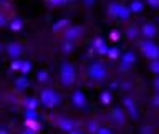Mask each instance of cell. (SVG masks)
<instances>
[{
  "instance_id": "obj_1",
  "label": "cell",
  "mask_w": 159,
  "mask_h": 134,
  "mask_svg": "<svg viewBox=\"0 0 159 134\" xmlns=\"http://www.w3.org/2000/svg\"><path fill=\"white\" fill-rule=\"evenodd\" d=\"M42 101L45 106H48V108H52V106H57V103H58V98H57V94H55L52 89H45L43 94H42Z\"/></svg>"
},
{
  "instance_id": "obj_2",
  "label": "cell",
  "mask_w": 159,
  "mask_h": 134,
  "mask_svg": "<svg viewBox=\"0 0 159 134\" xmlns=\"http://www.w3.org/2000/svg\"><path fill=\"white\" fill-rule=\"evenodd\" d=\"M58 127L60 129H63V131H73L75 129V123L73 121H70V119H61V121L58 123Z\"/></svg>"
},
{
  "instance_id": "obj_3",
  "label": "cell",
  "mask_w": 159,
  "mask_h": 134,
  "mask_svg": "<svg viewBox=\"0 0 159 134\" xmlns=\"http://www.w3.org/2000/svg\"><path fill=\"white\" fill-rule=\"evenodd\" d=\"M144 53L148 55L149 58H156L157 55H159V50L154 47V45H151V43H148L146 47H144Z\"/></svg>"
},
{
  "instance_id": "obj_4",
  "label": "cell",
  "mask_w": 159,
  "mask_h": 134,
  "mask_svg": "<svg viewBox=\"0 0 159 134\" xmlns=\"http://www.w3.org/2000/svg\"><path fill=\"white\" fill-rule=\"evenodd\" d=\"M63 81H65V84H71V81H73V71L70 66L63 68Z\"/></svg>"
},
{
  "instance_id": "obj_5",
  "label": "cell",
  "mask_w": 159,
  "mask_h": 134,
  "mask_svg": "<svg viewBox=\"0 0 159 134\" xmlns=\"http://www.w3.org/2000/svg\"><path fill=\"white\" fill-rule=\"evenodd\" d=\"M91 74L94 78H101L103 76V68L98 66V65H96V66H91Z\"/></svg>"
},
{
  "instance_id": "obj_6",
  "label": "cell",
  "mask_w": 159,
  "mask_h": 134,
  "mask_svg": "<svg viewBox=\"0 0 159 134\" xmlns=\"http://www.w3.org/2000/svg\"><path fill=\"white\" fill-rule=\"evenodd\" d=\"M75 103H76V106H84V96L81 93L75 94Z\"/></svg>"
},
{
  "instance_id": "obj_7",
  "label": "cell",
  "mask_w": 159,
  "mask_h": 134,
  "mask_svg": "<svg viewBox=\"0 0 159 134\" xmlns=\"http://www.w3.org/2000/svg\"><path fill=\"white\" fill-rule=\"evenodd\" d=\"M96 134H113L109 129H106V127H99L98 131H96Z\"/></svg>"
},
{
  "instance_id": "obj_8",
  "label": "cell",
  "mask_w": 159,
  "mask_h": 134,
  "mask_svg": "<svg viewBox=\"0 0 159 134\" xmlns=\"http://www.w3.org/2000/svg\"><path fill=\"white\" fill-rule=\"evenodd\" d=\"M70 134H83L80 129H73V131H70Z\"/></svg>"
},
{
  "instance_id": "obj_9",
  "label": "cell",
  "mask_w": 159,
  "mask_h": 134,
  "mask_svg": "<svg viewBox=\"0 0 159 134\" xmlns=\"http://www.w3.org/2000/svg\"><path fill=\"white\" fill-rule=\"evenodd\" d=\"M152 69H154V71H159V63H154L152 65Z\"/></svg>"
},
{
  "instance_id": "obj_10",
  "label": "cell",
  "mask_w": 159,
  "mask_h": 134,
  "mask_svg": "<svg viewBox=\"0 0 159 134\" xmlns=\"http://www.w3.org/2000/svg\"><path fill=\"white\" fill-rule=\"evenodd\" d=\"M23 134H37V132H35V131H25Z\"/></svg>"
},
{
  "instance_id": "obj_11",
  "label": "cell",
  "mask_w": 159,
  "mask_h": 134,
  "mask_svg": "<svg viewBox=\"0 0 159 134\" xmlns=\"http://www.w3.org/2000/svg\"><path fill=\"white\" fill-rule=\"evenodd\" d=\"M149 2H151L152 5H157V0H149Z\"/></svg>"
},
{
  "instance_id": "obj_12",
  "label": "cell",
  "mask_w": 159,
  "mask_h": 134,
  "mask_svg": "<svg viewBox=\"0 0 159 134\" xmlns=\"http://www.w3.org/2000/svg\"><path fill=\"white\" fill-rule=\"evenodd\" d=\"M156 84H157V88H159V79H157V83H156Z\"/></svg>"
}]
</instances>
